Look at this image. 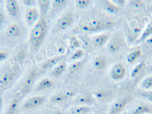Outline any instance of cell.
<instances>
[{
	"label": "cell",
	"instance_id": "1",
	"mask_svg": "<svg viewBox=\"0 0 152 114\" xmlns=\"http://www.w3.org/2000/svg\"><path fill=\"white\" fill-rule=\"evenodd\" d=\"M48 31V22L44 18L40 17L39 21L30 29L29 43L33 52L37 53L42 46L46 37Z\"/></svg>",
	"mask_w": 152,
	"mask_h": 114
},
{
	"label": "cell",
	"instance_id": "2",
	"mask_svg": "<svg viewBox=\"0 0 152 114\" xmlns=\"http://www.w3.org/2000/svg\"><path fill=\"white\" fill-rule=\"evenodd\" d=\"M114 22L111 20L96 18L83 23L80 28L85 33H96L105 32L113 27Z\"/></svg>",
	"mask_w": 152,
	"mask_h": 114
},
{
	"label": "cell",
	"instance_id": "3",
	"mask_svg": "<svg viewBox=\"0 0 152 114\" xmlns=\"http://www.w3.org/2000/svg\"><path fill=\"white\" fill-rule=\"evenodd\" d=\"M75 21V13L73 10L68 9L65 11L55 24V29L58 32H64L73 25Z\"/></svg>",
	"mask_w": 152,
	"mask_h": 114
},
{
	"label": "cell",
	"instance_id": "4",
	"mask_svg": "<svg viewBox=\"0 0 152 114\" xmlns=\"http://www.w3.org/2000/svg\"><path fill=\"white\" fill-rule=\"evenodd\" d=\"M124 44H125V40L122 33H117L113 37L110 38L108 41V51L111 54H116L122 50L124 47Z\"/></svg>",
	"mask_w": 152,
	"mask_h": 114
},
{
	"label": "cell",
	"instance_id": "5",
	"mask_svg": "<svg viewBox=\"0 0 152 114\" xmlns=\"http://www.w3.org/2000/svg\"><path fill=\"white\" fill-rule=\"evenodd\" d=\"M41 15L39 9L37 7L27 8L24 14L26 25L29 30L35 25L40 18Z\"/></svg>",
	"mask_w": 152,
	"mask_h": 114
},
{
	"label": "cell",
	"instance_id": "6",
	"mask_svg": "<svg viewBox=\"0 0 152 114\" xmlns=\"http://www.w3.org/2000/svg\"><path fill=\"white\" fill-rule=\"evenodd\" d=\"M38 76V72L36 70H33L27 74L25 80H23L22 85V89L20 91L19 95L21 97H23L26 95L29 91L31 89L33 86L34 82L36 81V79Z\"/></svg>",
	"mask_w": 152,
	"mask_h": 114
},
{
	"label": "cell",
	"instance_id": "7",
	"mask_svg": "<svg viewBox=\"0 0 152 114\" xmlns=\"http://www.w3.org/2000/svg\"><path fill=\"white\" fill-rule=\"evenodd\" d=\"M45 101H46V97L44 96H34L29 98V99H27L23 104L22 108L23 110H26V111H27V110H34L42 106Z\"/></svg>",
	"mask_w": 152,
	"mask_h": 114
},
{
	"label": "cell",
	"instance_id": "8",
	"mask_svg": "<svg viewBox=\"0 0 152 114\" xmlns=\"http://www.w3.org/2000/svg\"><path fill=\"white\" fill-rule=\"evenodd\" d=\"M126 74V69L122 63H116L111 67L109 72L110 78L115 81L122 80Z\"/></svg>",
	"mask_w": 152,
	"mask_h": 114
},
{
	"label": "cell",
	"instance_id": "9",
	"mask_svg": "<svg viewBox=\"0 0 152 114\" xmlns=\"http://www.w3.org/2000/svg\"><path fill=\"white\" fill-rule=\"evenodd\" d=\"M6 11L11 18H18L20 13V7L18 0H6Z\"/></svg>",
	"mask_w": 152,
	"mask_h": 114
},
{
	"label": "cell",
	"instance_id": "10",
	"mask_svg": "<svg viewBox=\"0 0 152 114\" xmlns=\"http://www.w3.org/2000/svg\"><path fill=\"white\" fill-rule=\"evenodd\" d=\"M110 38L109 32H102L96 34L92 38V43L95 48H101L108 43Z\"/></svg>",
	"mask_w": 152,
	"mask_h": 114
},
{
	"label": "cell",
	"instance_id": "11",
	"mask_svg": "<svg viewBox=\"0 0 152 114\" xmlns=\"http://www.w3.org/2000/svg\"><path fill=\"white\" fill-rule=\"evenodd\" d=\"M22 27L18 24L13 23L7 27L5 30V35L11 39H16L22 35Z\"/></svg>",
	"mask_w": 152,
	"mask_h": 114
},
{
	"label": "cell",
	"instance_id": "12",
	"mask_svg": "<svg viewBox=\"0 0 152 114\" xmlns=\"http://www.w3.org/2000/svg\"><path fill=\"white\" fill-rule=\"evenodd\" d=\"M128 99H124L114 102L110 108L109 114H120L126 107Z\"/></svg>",
	"mask_w": 152,
	"mask_h": 114
},
{
	"label": "cell",
	"instance_id": "13",
	"mask_svg": "<svg viewBox=\"0 0 152 114\" xmlns=\"http://www.w3.org/2000/svg\"><path fill=\"white\" fill-rule=\"evenodd\" d=\"M68 0H52L51 7L49 15L50 16L56 15L57 13L62 11L67 3Z\"/></svg>",
	"mask_w": 152,
	"mask_h": 114
},
{
	"label": "cell",
	"instance_id": "14",
	"mask_svg": "<svg viewBox=\"0 0 152 114\" xmlns=\"http://www.w3.org/2000/svg\"><path fill=\"white\" fill-rule=\"evenodd\" d=\"M52 0H37V4L39 7V11L41 17L46 18L49 14Z\"/></svg>",
	"mask_w": 152,
	"mask_h": 114
},
{
	"label": "cell",
	"instance_id": "15",
	"mask_svg": "<svg viewBox=\"0 0 152 114\" xmlns=\"http://www.w3.org/2000/svg\"><path fill=\"white\" fill-rule=\"evenodd\" d=\"M64 59V57L63 56H55L52 58L48 59V60L44 61L42 64L41 65V68L42 70H48L51 68H53L54 67L59 63L60 62L63 61V60Z\"/></svg>",
	"mask_w": 152,
	"mask_h": 114
},
{
	"label": "cell",
	"instance_id": "16",
	"mask_svg": "<svg viewBox=\"0 0 152 114\" xmlns=\"http://www.w3.org/2000/svg\"><path fill=\"white\" fill-rule=\"evenodd\" d=\"M20 99H21V96H20V95H16L9 104L5 114H17L20 105Z\"/></svg>",
	"mask_w": 152,
	"mask_h": 114
},
{
	"label": "cell",
	"instance_id": "17",
	"mask_svg": "<svg viewBox=\"0 0 152 114\" xmlns=\"http://www.w3.org/2000/svg\"><path fill=\"white\" fill-rule=\"evenodd\" d=\"M14 75L11 71L4 72L0 77V88L5 89L11 85L13 80Z\"/></svg>",
	"mask_w": 152,
	"mask_h": 114
},
{
	"label": "cell",
	"instance_id": "18",
	"mask_svg": "<svg viewBox=\"0 0 152 114\" xmlns=\"http://www.w3.org/2000/svg\"><path fill=\"white\" fill-rule=\"evenodd\" d=\"M107 60L104 56H98L93 61V66L98 71H103L106 68Z\"/></svg>",
	"mask_w": 152,
	"mask_h": 114
},
{
	"label": "cell",
	"instance_id": "19",
	"mask_svg": "<svg viewBox=\"0 0 152 114\" xmlns=\"http://www.w3.org/2000/svg\"><path fill=\"white\" fill-rule=\"evenodd\" d=\"M67 65L64 61H61L58 63L56 66L54 67L51 71V75L53 77L58 78L64 74L65 71L66 70Z\"/></svg>",
	"mask_w": 152,
	"mask_h": 114
},
{
	"label": "cell",
	"instance_id": "20",
	"mask_svg": "<svg viewBox=\"0 0 152 114\" xmlns=\"http://www.w3.org/2000/svg\"><path fill=\"white\" fill-rule=\"evenodd\" d=\"M53 83L51 79L48 78H44L42 80H41L39 84H38L36 91H43L48 90L53 87Z\"/></svg>",
	"mask_w": 152,
	"mask_h": 114
},
{
	"label": "cell",
	"instance_id": "21",
	"mask_svg": "<svg viewBox=\"0 0 152 114\" xmlns=\"http://www.w3.org/2000/svg\"><path fill=\"white\" fill-rule=\"evenodd\" d=\"M152 35V20L149 22L146 26L145 27V29L143 30L142 33L140 34L139 39H137L136 42L137 43L144 42L148 37Z\"/></svg>",
	"mask_w": 152,
	"mask_h": 114
},
{
	"label": "cell",
	"instance_id": "22",
	"mask_svg": "<svg viewBox=\"0 0 152 114\" xmlns=\"http://www.w3.org/2000/svg\"><path fill=\"white\" fill-rule=\"evenodd\" d=\"M141 32V27L140 25H139L137 23H134L131 26V29L129 32V39L131 40L132 39H134V40H137L139 39L140 35L139 34Z\"/></svg>",
	"mask_w": 152,
	"mask_h": 114
},
{
	"label": "cell",
	"instance_id": "23",
	"mask_svg": "<svg viewBox=\"0 0 152 114\" xmlns=\"http://www.w3.org/2000/svg\"><path fill=\"white\" fill-rule=\"evenodd\" d=\"M142 56V50L140 48H138V49L134 50V51H131L129 53L126 57L127 62L129 64L134 63V62L138 61V60Z\"/></svg>",
	"mask_w": 152,
	"mask_h": 114
},
{
	"label": "cell",
	"instance_id": "24",
	"mask_svg": "<svg viewBox=\"0 0 152 114\" xmlns=\"http://www.w3.org/2000/svg\"><path fill=\"white\" fill-rule=\"evenodd\" d=\"M104 8L106 12L110 15H116L119 11V7L113 3L110 0H106L105 1Z\"/></svg>",
	"mask_w": 152,
	"mask_h": 114
},
{
	"label": "cell",
	"instance_id": "25",
	"mask_svg": "<svg viewBox=\"0 0 152 114\" xmlns=\"http://www.w3.org/2000/svg\"><path fill=\"white\" fill-rule=\"evenodd\" d=\"M151 111V108L147 104H139L133 109L130 114H145Z\"/></svg>",
	"mask_w": 152,
	"mask_h": 114
},
{
	"label": "cell",
	"instance_id": "26",
	"mask_svg": "<svg viewBox=\"0 0 152 114\" xmlns=\"http://www.w3.org/2000/svg\"><path fill=\"white\" fill-rule=\"evenodd\" d=\"M145 67H146V63L144 61H140V63H138L135 67H134L132 71L131 72V77L132 78H135L138 76H139L142 72L143 71Z\"/></svg>",
	"mask_w": 152,
	"mask_h": 114
},
{
	"label": "cell",
	"instance_id": "27",
	"mask_svg": "<svg viewBox=\"0 0 152 114\" xmlns=\"http://www.w3.org/2000/svg\"><path fill=\"white\" fill-rule=\"evenodd\" d=\"M85 56V51L80 48L75 50L69 57L68 60L70 62H74L76 61L81 60Z\"/></svg>",
	"mask_w": 152,
	"mask_h": 114
},
{
	"label": "cell",
	"instance_id": "28",
	"mask_svg": "<svg viewBox=\"0 0 152 114\" xmlns=\"http://www.w3.org/2000/svg\"><path fill=\"white\" fill-rule=\"evenodd\" d=\"M83 66V61L82 60L72 62V63L68 67L69 72L70 74L76 73L81 70Z\"/></svg>",
	"mask_w": 152,
	"mask_h": 114
},
{
	"label": "cell",
	"instance_id": "29",
	"mask_svg": "<svg viewBox=\"0 0 152 114\" xmlns=\"http://www.w3.org/2000/svg\"><path fill=\"white\" fill-rule=\"evenodd\" d=\"M94 102V99H93L91 96L89 95H82L80 96L76 99L75 102L80 105H88L91 104Z\"/></svg>",
	"mask_w": 152,
	"mask_h": 114
},
{
	"label": "cell",
	"instance_id": "30",
	"mask_svg": "<svg viewBox=\"0 0 152 114\" xmlns=\"http://www.w3.org/2000/svg\"><path fill=\"white\" fill-rule=\"evenodd\" d=\"M67 98L66 96L64 93H57V94L53 95L51 98V101L54 104H61L64 101H67Z\"/></svg>",
	"mask_w": 152,
	"mask_h": 114
},
{
	"label": "cell",
	"instance_id": "31",
	"mask_svg": "<svg viewBox=\"0 0 152 114\" xmlns=\"http://www.w3.org/2000/svg\"><path fill=\"white\" fill-rule=\"evenodd\" d=\"M141 87L146 90H150L152 89V75L148 76L142 81Z\"/></svg>",
	"mask_w": 152,
	"mask_h": 114
},
{
	"label": "cell",
	"instance_id": "32",
	"mask_svg": "<svg viewBox=\"0 0 152 114\" xmlns=\"http://www.w3.org/2000/svg\"><path fill=\"white\" fill-rule=\"evenodd\" d=\"M92 0H75V5L79 9H85L89 6Z\"/></svg>",
	"mask_w": 152,
	"mask_h": 114
},
{
	"label": "cell",
	"instance_id": "33",
	"mask_svg": "<svg viewBox=\"0 0 152 114\" xmlns=\"http://www.w3.org/2000/svg\"><path fill=\"white\" fill-rule=\"evenodd\" d=\"M90 112V108L87 106L81 105L74 110V114H87Z\"/></svg>",
	"mask_w": 152,
	"mask_h": 114
},
{
	"label": "cell",
	"instance_id": "34",
	"mask_svg": "<svg viewBox=\"0 0 152 114\" xmlns=\"http://www.w3.org/2000/svg\"><path fill=\"white\" fill-rule=\"evenodd\" d=\"M131 7L134 9H140L144 5V0H129Z\"/></svg>",
	"mask_w": 152,
	"mask_h": 114
},
{
	"label": "cell",
	"instance_id": "35",
	"mask_svg": "<svg viewBox=\"0 0 152 114\" xmlns=\"http://www.w3.org/2000/svg\"><path fill=\"white\" fill-rule=\"evenodd\" d=\"M81 46V41L77 37H73L70 40V47L74 49H78Z\"/></svg>",
	"mask_w": 152,
	"mask_h": 114
},
{
	"label": "cell",
	"instance_id": "36",
	"mask_svg": "<svg viewBox=\"0 0 152 114\" xmlns=\"http://www.w3.org/2000/svg\"><path fill=\"white\" fill-rule=\"evenodd\" d=\"M23 5L27 8L35 7L37 4V0H22Z\"/></svg>",
	"mask_w": 152,
	"mask_h": 114
},
{
	"label": "cell",
	"instance_id": "37",
	"mask_svg": "<svg viewBox=\"0 0 152 114\" xmlns=\"http://www.w3.org/2000/svg\"><path fill=\"white\" fill-rule=\"evenodd\" d=\"M6 22V18L5 16V14L1 9H0V29H1L3 26L5 25Z\"/></svg>",
	"mask_w": 152,
	"mask_h": 114
},
{
	"label": "cell",
	"instance_id": "38",
	"mask_svg": "<svg viewBox=\"0 0 152 114\" xmlns=\"http://www.w3.org/2000/svg\"><path fill=\"white\" fill-rule=\"evenodd\" d=\"M110 1L117 6H118L119 7H123L125 6L127 0H110Z\"/></svg>",
	"mask_w": 152,
	"mask_h": 114
},
{
	"label": "cell",
	"instance_id": "39",
	"mask_svg": "<svg viewBox=\"0 0 152 114\" xmlns=\"http://www.w3.org/2000/svg\"><path fill=\"white\" fill-rule=\"evenodd\" d=\"M105 93L103 91H96L95 93V96L96 98L99 100H102L105 97Z\"/></svg>",
	"mask_w": 152,
	"mask_h": 114
},
{
	"label": "cell",
	"instance_id": "40",
	"mask_svg": "<svg viewBox=\"0 0 152 114\" xmlns=\"http://www.w3.org/2000/svg\"><path fill=\"white\" fill-rule=\"evenodd\" d=\"M141 95L143 96L144 97L146 98L148 100L152 102V91H146L141 93Z\"/></svg>",
	"mask_w": 152,
	"mask_h": 114
},
{
	"label": "cell",
	"instance_id": "41",
	"mask_svg": "<svg viewBox=\"0 0 152 114\" xmlns=\"http://www.w3.org/2000/svg\"><path fill=\"white\" fill-rule=\"evenodd\" d=\"M8 57V54L5 51L0 50V61L5 60Z\"/></svg>",
	"mask_w": 152,
	"mask_h": 114
},
{
	"label": "cell",
	"instance_id": "42",
	"mask_svg": "<svg viewBox=\"0 0 152 114\" xmlns=\"http://www.w3.org/2000/svg\"><path fill=\"white\" fill-rule=\"evenodd\" d=\"M64 94L66 95V96L67 99H70L71 98H72L74 95V91H72V90H68L67 91H66L64 93Z\"/></svg>",
	"mask_w": 152,
	"mask_h": 114
},
{
	"label": "cell",
	"instance_id": "43",
	"mask_svg": "<svg viewBox=\"0 0 152 114\" xmlns=\"http://www.w3.org/2000/svg\"><path fill=\"white\" fill-rule=\"evenodd\" d=\"M144 42L148 46L152 47V35L149 37H148L147 39L144 40Z\"/></svg>",
	"mask_w": 152,
	"mask_h": 114
},
{
	"label": "cell",
	"instance_id": "44",
	"mask_svg": "<svg viewBox=\"0 0 152 114\" xmlns=\"http://www.w3.org/2000/svg\"><path fill=\"white\" fill-rule=\"evenodd\" d=\"M3 105V96L0 95V111H1L2 109Z\"/></svg>",
	"mask_w": 152,
	"mask_h": 114
},
{
	"label": "cell",
	"instance_id": "45",
	"mask_svg": "<svg viewBox=\"0 0 152 114\" xmlns=\"http://www.w3.org/2000/svg\"><path fill=\"white\" fill-rule=\"evenodd\" d=\"M144 1L147 4H151L152 3V0H144Z\"/></svg>",
	"mask_w": 152,
	"mask_h": 114
},
{
	"label": "cell",
	"instance_id": "46",
	"mask_svg": "<svg viewBox=\"0 0 152 114\" xmlns=\"http://www.w3.org/2000/svg\"><path fill=\"white\" fill-rule=\"evenodd\" d=\"M51 114H63V113H62L61 112H60V111H55Z\"/></svg>",
	"mask_w": 152,
	"mask_h": 114
},
{
	"label": "cell",
	"instance_id": "47",
	"mask_svg": "<svg viewBox=\"0 0 152 114\" xmlns=\"http://www.w3.org/2000/svg\"><path fill=\"white\" fill-rule=\"evenodd\" d=\"M1 0H0V2H1Z\"/></svg>",
	"mask_w": 152,
	"mask_h": 114
},
{
	"label": "cell",
	"instance_id": "48",
	"mask_svg": "<svg viewBox=\"0 0 152 114\" xmlns=\"http://www.w3.org/2000/svg\"><path fill=\"white\" fill-rule=\"evenodd\" d=\"M145 114H148V113H145Z\"/></svg>",
	"mask_w": 152,
	"mask_h": 114
},
{
	"label": "cell",
	"instance_id": "49",
	"mask_svg": "<svg viewBox=\"0 0 152 114\" xmlns=\"http://www.w3.org/2000/svg\"><path fill=\"white\" fill-rule=\"evenodd\" d=\"M151 5H152V3H151Z\"/></svg>",
	"mask_w": 152,
	"mask_h": 114
}]
</instances>
